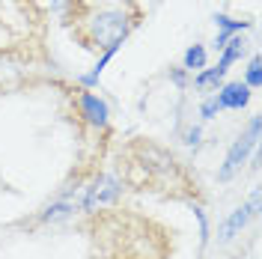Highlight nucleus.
<instances>
[{"label":"nucleus","mask_w":262,"mask_h":259,"mask_svg":"<svg viewBox=\"0 0 262 259\" xmlns=\"http://www.w3.org/2000/svg\"><path fill=\"white\" fill-rule=\"evenodd\" d=\"M75 12V39L83 48L93 51H116L131 27L137 24V12H125L122 6H93L86 0H69L66 3Z\"/></svg>","instance_id":"1"},{"label":"nucleus","mask_w":262,"mask_h":259,"mask_svg":"<svg viewBox=\"0 0 262 259\" xmlns=\"http://www.w3.org/2000/svg\"><path fill=\"white\" fill-rule=\"evenodd\" d=\"M256 140H259V116H253V119H250V125H247V131L235 140V143H232V149H229L224 167L217 170V179H221V182H229V179L235 176V170H238V167L247 161V155L253 152Z\"/></svg>","instance_id":"2"},{"label":"nucleus","mask_w":262,"mask_h":259,"mask_svg":"<svg viewBox=\"0 0 262 259\" xmlns=\"http://www.w3.org/2000/svg\"><path fill=\"white\" fill-rule=\"evenodd\" d=\"M122 191V185H119V179L107 176V173H98L93 182H90V188H86V197H83V211H93L98 206H107V203H114L116 197Z\"/></svg>","instance_id":"3"},{"label":"nucleus","mask_w":262,"mask_h":259,"mask_svg":"<svg viewBox=\"0 0 262 259\" xmlns=\"http://www.w3.org/2000/svg\"><path fill=\"white\" fill-rule=\"evenodd\" d=\"M78 111H81V116L86 122H93L98 128H104L107 125V116H111L107 114V104L98 96H93L90 90H78Z\"/></svg>","instance_id":"4"},{"label":"nucleus","mask_w":262,"mask_h":259,"mask_svg":"<svg viewBox=\"0 0 262 259\" xmlns=\"http://www.w3.org/2000/svg\"><path fill=\"white\" fill-rule=\"evenodd\" d=\"M247 101H250V87L242 81L235 83H227L221 93H217V104H221V111L227 107V111H242Z\"/></svg>","instance_id":"5"},{"label":"nucleus","mask_w":262,"mask_h":259,"mask_svg":"<svg viewBox=\"0 0 262 259\" xmlns=\"http://www.w3.org/2000/svg\"><path fill=\"white\" fill-rule=\"evenodd\" d=\"M247 221H250V211H247L245 206H238V209L232 211V214H229V218L224 221V224H221V239H224V242L235 239V235H238V232L245 229Z\"/></svg>","instance_id":"6"},{"label":"nucleus","mask_w":262,"mask_h":259,"mask_svg":"<svg viewBox=\"0 0 262 259\" xmlns=\"http://www.w3.org/2000/svg\"><path fill=\"white\" fill-rule=\"evenodd\" d=\"M221 51H224V57H221V63H217V66H221V69H229V66L245 54V39H242V36H232Z\"/></svg>","instance_id":"7"},{"label":"nucleus","mask_w":262,"mask_h":259,"mask_svg":"<svg viewBox=\"0 0 262 259\" xmlns=\"http://www.w3.org/2000/svg\"><path fill=\"white\" fill-rule=\"evenodd\" d=\"M224 75H227V69H221V66H214V69H206V72H200V75L194 78V87H196V90L217 87V83L224 81Z\"/></svg>","instance_id":"8"},{"label":"nucleus","mask_w":262,"mask_h":259,"mask_svg":"<svg viewBox=\"0 0 262 259\" xmlns=\"http://www.w3.org/2000/svg\"><path fill=\"white\" fill-rule=\"evenodd\" d=\"M214 24L221 27V33H227V36H235V33H242L250 27V21H235V18H229V15H214Z\"/></svg>","instance_id":"9"},{"label":"nucleus","mask_w":262,"mask_h":259,"mask_svg":"<svg viewBox=\"0 0 262 259\" xmlns=\"http://www.w3.org/2000/svg\"><path fill=\"white\" fill-rule=\"evenodd\" d=\"M185 69H206V48L203 45H191L185 51Z\"/></svg>","instance_id":"10"},{"label":"nucleus","mask_w":262,"mask_h":259,"mask_svg":"<svg viewBox=\"0 0 262 259\" xmlns=\"http://www.w3.org/2000/svg\"><path fill=\"white\" fill-rule=\"evenodd\" d=\"M72 211H75V206L63 200V203H54V206H48V209H45V214H42V221H45V224H48V221H60V218L72 214Z\"/></svg>","instance_id":"11"},{"label":"nucleus","mask_w":262,"mask_h":259,"mask_svg":"<svg viewBox=\"0 0 262 259\" xmlns=\"http://www.w3.org/2000/svg\"><path fill=\"white\" fill-rule=\"evenodd\" d=\"M262 63H259V57H253V60H250V66H247V87H253V90H259L262 87Z\"/></svg>","instance_id":"12"},{"label":"nucleus","mask_w":262,"mask_h":259,"mask_svg":"<svg viewBox=\"0 0 262 259\" xmlns=\"http://www.w3.org/2000/svg\"><path fill=\"white\" fill-rule=\"evenodd\" d=\"M196 221H200V250L206 247V242H209V221H206V214H203V209H194Z\"/></svg>","instance_id":"13"},{"label":"nucleus","mask_w":262,"mask_h":259,"mask_svg":"<svg viewBox=\"0 0 262 259\" xmlns=\"http://www.w3.org/2000/svg\"><path fill=\"white\" fill-rule=\"evenodd\" d=\"M217 111H221V104H217V96H212L209 101H203V107H200V116H203V119H212Z\"/></svg>","instance_id":"14"},{"label":"nucleus","mask_w":262,"mask_h":259,"mask_svg":"<svg viewBox=\"0 0 262 259\" xmlns=\"http://www.w3.org/2000/svg\"><path fill=\"white\" fill-rule=\"evenodd\" d=\"M245 209L250 211V218H256V214H259V191H253V194H250V203H247Z\"/></svg>","instance_id":"15"},{"label":"nucleus","mask_w":262,"mask_h":259,"mask_svg":"<svg viewBox=\"0 0 262 259\" xmlns=\"http://www.w3.org/2000/svg\"><path fill=\"white\" fill-rule=\"evenodd\" d=\"M170 78H173L176 87H185V72H182V69H170Z\"/></svg>","instance_id":"16"},{"label":"nucleus","mask_w":262,"mask_h":259,"mask_svg":"<svg viewBox=\"0 0 262 259\" xmlns=\"http://www.w3.org/2000/svg\"><path fill=\"white\" fill-rule=\"evenodd\" d=\"M185 143H191V146L200 143V128H196V125H194L191 131H188V134H185Z\"/></svg>","instance_id":"17"}]
</instances>
